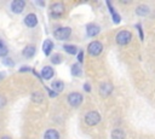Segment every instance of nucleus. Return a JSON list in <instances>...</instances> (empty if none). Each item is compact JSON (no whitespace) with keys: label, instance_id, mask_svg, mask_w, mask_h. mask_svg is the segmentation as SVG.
<instances>
[{"label":"nucleus","instance_id":"obj_1","mask_svg":"<svg viewBox=\"0 0 155 139\" xmlns=\"http://www.w3.org/2000/svg\"><path fill=\"white\" fill-rule=\"evenodd\" d=\"M131 39H132V34L127 30H122L116 35V42L119 45H126L131 41Z\"/></svg>","mask_w":155,"mask_h":139},{"label":"nucleus","instance_id":"obj_2","mask_svg":"<svg viewBox=\"0 0 155 139\" xmlns=\"http://www.w3.org/2000/svg\"><path fill=\"white\" fill-rule=\"evenodd\" d=\"M101 121V116L97 111H90L88 114H86L85 116V122L88 126H94Z\"/></svg>","mask_w":155,"mask_h":139},{"label":"nucleus","instance_id":"obj_3","mask_svg":"<svg viewBox=\"0 0 155 139\" xmlns=\"http://www.w3.org/2000/svg\"><path fill=\"white\" fill-rule=\"evenodd\" d=\"M70 33H71V29L64 27V28L57 29V30L54 31V36H56V39H58V40H67V39L69 37Z\"/></svg>","mask_w":155,"mask_h":139},{"label":"nucleus","instance_id":"obj_4","mask_svg":"<svg viewBox=\"0 0 155 139\" xmlns=\"http://www.w3.org/2000/svg\"><path fill=\"white\" fill-rule=\"evenodd\" d=\"M87 48H88L90 54H92V56H98V54L102 52L103 46H102V44H101L99 41H92V42L88 45Z\"/></svg>","mask_w":155,"mask_h":139},{"label":"nucleus","instance_id":"obj_5","mask_svg":"<svg viewBox=\"0 0 155 139\" xmlns=\"http://www.w3.org/2000/svg\"><path fill=\"white\" fill-rule=\"evenodd\" d=\"M68 102L71 106H79L82 102V95L78 92H73L68 95Z\"/></svg>","mask_w":155,"mask_h":139},{"label":"nucleus","instance_id":"obj_6","mask_svg":"<svg viewBox=\"0 0 155 139\" xmlns=\"http://www.w3.org/2000/svg\"><path fill=\"white\" fill-rule=\"evenodd\" d=\"M24 6H25V2L23 0H15L12 2V5H11V8H12V11L15 13H21L23 11Z\"/></svg>","mask_w":155,"mask_h":139},{"label":"nucleus","instance_id":"obj_7","mask_svg":"<svg viewBox=\"0 0 155 139\" xmlns=\"http://www.w3.org/2000/svg\"><path fill=\"white\" fill-rule=\"evenodd\" d=\"M51 12L53 16H59L64 12V5L62 2H54L51 6Z\"/></svg>","mask_w":155,"mask_h":139},{"label":"nucleus","instance_id":"obj_8","mask_svg":"<svg viewBox=\"0 0 155 139\" xmlns=\"http://www.w3.org/2000/svg\"><path fill=\"white\" fill-rule=\"evenodd\" d=\"M24 23H25L28 27L33 28V27H35V25L38 24V18H36V16H35L34 13H29V15L25 16V18H24Z\"/></svg>","mask_w":155,"mask_h":139},{"label":"nucleus","instance_id":"obj_9","mask_svg":"<svg viewBox=\"0 0 155 139\" xmlns=\"http://www.w3.org/2000/svg\"><path fill=\"white\" fill-rule=\"evenodd\" d=\"M111 91H113V86H111L110 83H103V85H101L99 93H101L103 97L109 95V94L111 93Z\"/></svg>","mask_w":155,"mask_h":139},{"label":"nucleus","instance_id":"obj_10","mask_svg":"<svg viewBox=\"0 0 155 139\" xmlns=\"http://www.w3.org/2000/svg\"><path fill=\"white\" fill-rule=\"evenodd\" d=\"M86 33L88 36H96L99 33V27L96 24H88L86 28Z\"/></svg>","mask_w":155,"mask_h":139},{"label":"nucleus","instance_id":"obj_11","mask_svg":"<svg viewBox=\"0 0 155 139\" xmlns=\"http://www.w3.org/2000/svg\"><path fill=\"white\" fill-rule=\"evenodd\" d=\"M41 76L45 80H50L53 76V69L51 66H44L42 70H41Z\"/></svg>","mask_w":155,"mask_h":139},{"label":"nucleus","instance_id":"obj_12","mask_svg":"<svg viewBox=\"0 0 155 139\" xmlns=\"http://www.w3.org/2000/svg\"><path fill=\"white\" fill-rule=\"evenodd\" d=\"M51 87H52V89H53L56 93H59V92H62V91L64 89V83H63L61 80H57V81H53V82H52Z\"/></svg>","mask_w":155,"mask_h":139},{"label":"nucleus","instance_id":"obj_13","mask_svg":"<svg viewBox=\"0 0 155 139\" xmlns=\"http://www.w3.org/2000/svg\"><path fill=\"white\" fill-rule=\"evenodd\" d=\"M44 139H59V133L54 129H48V131H46Z\"/></svg>","mask_w":155,"mask_h":139},{"label":"nucleus","instance_id":"obj_14","mask_svg":"<svg viewBox=\"0 0 155 139\" xmlns=\"http://www.w3.org/2000/svg\"><path fill=\"white\" fill-rule=\"evenodd\" d=\"M52 47H53V44H52V41H51V40H46V41H44L42 50H44V53H45L46 56H48V54L51 53Z\"/></svg>","mask_w":155,"mask_h":139},{"label":"nucleus","instance_id":"obj_15","mask_svg":"<svg viewBox=\"0 0 155 139\" xmlns=\"http://www.w3.org/2000/svg\"><path fill=\"white\" fill-rule=\"evenodd\" d=\"M35 54V47L34 46H27L24 50H23V56L27 57V58H30Z\"/></svg>","mask_w":155,"mask_h":139},{"label":"nucleus","instance_id":"obj_16","mask_svg":"<svg viewBox=\"0 0 155 139\" xmlns=\"http://www.w3.org/2000/svg\"><path fill=\"white\" fill-rule=\"evenodd\" d=\"M125 138V133L121 129H114L111 132V139H124Z\"/></svg>","mask_w":155,"mask_h":139},{"label":"nucleus","instance_id":"obj_17","mask_svg":"<svg viewBox=\"0 0 155 139\" xmlns=\"http://www.w3.org/2000/svg\"><path fill=\"white\" fill-rule=\"evenodd\" d=\"M107 5H108V7H109V10H110V13L113 15V19H114V23H119L120 22V16L115 12V10L113 8V6L110 5V2L109 1H107Z\"/></svg>","mask_w":155,"mask_h":139},{"label":"nucleus","instance_id":"obj_18","mask_svg":"<svg viewBox=\"0 0 155 139\" xmlns=\"http://www.w3.org/2000/svg\"><path fill=\"white\" fill-rule=\"evenodd\" d=\"M136 12H137V15H139V16H145V15L149 13V8H148L145 5H142V6H138V7H137Z\"/></svg>","mask_w":155,"mask_h":139},{"label":"nucleus","instance_id":"obj_19","mask_svg":"<svg viewBox=\"0 0 155 139\" xmlns=\"http://www.w3.org/2000/svg\"><path fill=\"white\" fill-rule=\"evenodd\" d=\"M31 99H33V102H35V103H41L42 99H44V94H42L41 92H35V93H33Z\"/></svg>","mask_w":155,"mask_h":139},{"label":"nucleus","instance_id":"obj_20","mask_svg":"<svg viewBox=\"0 0 155 139\" xmlns=\"http://www.w3.org/2000/svg\"><path fill=\"white\" fill-rule=\"evenodd\" d=\"M64 50L69 54H76V52H78V47H75L74 45H65L64 46Z\"/></svg>","mask_w":155,"mask_h":139},{"label":"nucleus","instance_id":"obj_21","mask_svg":"<svg viewBox=\"0 0 155 139\" xmlns=\"http://www.w3.org/2000/svg\"><path fill=\"white\" fill-rule=\"evenodd\" d=\"M71 74H73L74 76H78V75L81 74V68H80L79 64H74V65L71 66Z\"/></svg>","mask_w":155,"mask_h":139},{"label":"nucleus","instance_id":"obj_22","mask_svg":"<svg viewBox=\"0 0 155 139\" xmlns=\"http://www.w3.org/2000/svg\"><path fill=\"white\" fill-rule=\"evenodd\" d=\"M7 52H8L7 47L5 46V44L2 41H0V57H5L7 54Z\"/></svg>","mask_w":155,"mask_h":139},{"label":"nucleus","instance_id":"obj_23","mask_svg":"<svg viewBox=\"0 0 155 139\" xmlns=\"http://www.w3.org/2000/svg\"><path fill=\"white\" fill-rule=\"evenodd\" d=\"M51 62H52L53 64H59V63L62 62V57H61L59 54H54V56H52Z\"/></svg>","mask_w":155,"mask_h":139},{"label":"nucleus","instance_id":"obj_24","mask_svg":"<svg viewBox=\"0 0 155 139\" xmlns=\"http://www.w3.org/2000/svg\"><path fill=\"white\" fill-rule=\"evenodd\" d=\"M5 104H6V99L2 95H0V108H4Z\"/></svg>","mask_w":155,"mask_h":139},{"label":"nucleus","instance_id":"obj_25","mask_svg":"<svg viewBox=\"0 0 155 139\" xmlns=\"http://www.w3.org/2000/svg\"><path fill=\"white\" fill-rule=\"evenodd\" d=\"M4 63H5L6 65H11V66L13 65V62H12L11 59H8V58H5V59H4Z\"/></svg>","mask_w":155,"mask_h":139},{"label":"nucleus","instance_id":"obj_26","mask_svg":"<svg viewBox=\"0 0 155 139\" xmlns=\"http://www.w3.org/2000/svg\"><path fill=\"white\" fill-rule=\"evenodd\" d=\"M137 29H138V33H139V36H140V40H143V31H142V27L138 24L137 25Z\"/></svg>","mask_w":155,"mask_h":139},{"label":"nucleus","instance_id":"obj_27","mask_svg":"<svg viewBox=\"0 0 155 139\" xmlns=\"http://www.w3.org/2000/svg\"><path fill=\"white\" fill-rule=\"evenodd\" d=\"M78 59H79V62H82V60H84V53H82V51H80V52H79Z\"/></svg>","mask_w":155,"mask_h":139},{"label":"nucleus","instance_id":"obj_28","mask_svg":"<svg viewBox=\"0 0 155 139\" xmlns=\"http://www.w3.org/2000/svg\"><path fill=\"white\" fill-rule=\"evenodd\" d=\"M84 88H85V91H86V92H90V89H91V88H90V86H88L87 83L84 86Z\"/></svg>","mask_w":155,"mask_h":139},{"label":"nucleus","instance_id":"obj_29","mask_svg":"<svg viewBox=\"0 0 155 139\" xmlns=\"http://www.w3.org/2000/svg\"><path fill=\"white\" fill-rule=\"evenodd\" d=\"M28 70H30V69H29L28 66H23V68L21 69V71H28Z\"/></svg>","mask_w":155,"mask_h":139},{"label":"nucleus","instance_id":"obj_30","mask_svg":"<svg viewBox=\"0 0 155 139\" xmlns=\"http://www.w3.org/2000/svg\"><path fill=\"white\" fill-rule=\"evenodd\" d=\"M1 139H11V138H10V137H6V135H5V137H2Z\"/></svg>","mask_w":155,"mask_h":139}]
</instances>
